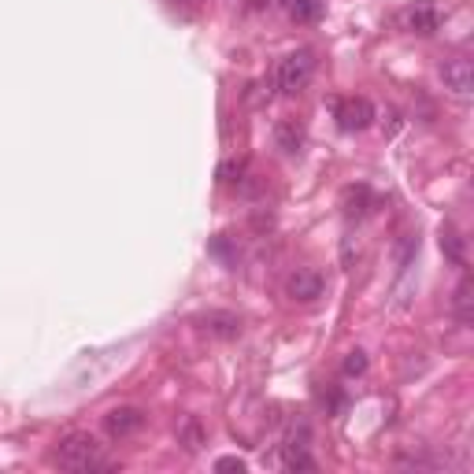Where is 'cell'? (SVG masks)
Wrapping results in <instances>:
<instances>
[{"label": "cell", "mask_w": 474, "mask_h": 474, "mask_svg": "<svg viewBox=\"0 0 474 474\" xmlns=\"http://www.w3.org/2000/svg\"><path fill=\"white\" fill-rule=\"evenodd\" d=\"M52 463L63 467V470H108L112 467L104 460L101 441L93 434H85V430H75V434L63 437L56 445V452H52Z\"/></svg>", "instance_id": "obj_1"}, {"label": "cell", "mask_w": 474, "mask_h": 474, "mask_svg": "<svg viewBox=\"0 0 474 474\" xmlns=\"http://www.w3.org/2000/svg\"><path fill=\"white\" fill-rule=\"evenodd\" d=\"M311 75H315V56L308 49H297L278 63V89L286 93V97H297L300 89H308Z\"/></svg>", "instance_id": "obj_2"}, {"label": "cell", "mask_w": 474, "mask_h": 474, "mask_svg": "<svg viewBox=\"0 0 474 474\" xmlns=\"http://www.w3.org/2000/svg\"><path fill=\"white\" fill-rule=\"evenodd\" d=\"M441 82L452 93L456 101H470L474 97V71H470V59L456 56V59H445L441 63Z\"/></svg>", "instance_id": "obj_3"}, {"label": "cell", "mask_w": 474, "mask_h": 474, "mask_svg": "<svg viewBox=\"0 0 474 474\" xmlns=\"http://www.w3.org/2000/svg\"><path fill=\"white\" fill-rule=\"evenodd\" d=\"M374 122V104L367 97H344L337 101V126L344 134H356V130H367Z\"/></svg>", "instance_id": "obj_4"}, {"label": "cell", "mask_w": 474, "mask_h": 474, "mask_svg": "<svg viewBox=\"0 0 474 474\" xmlns=\"http://www.w3.org/2000/svg\"><path fill=\"white\" fill-rule=\"evenodd\" d=\"M441 15L434 4H412V8H404L400 12V26L407 30V34H419V38H430V34H437L441 30Z\"/></svg>", "instance_id": "obj_5"}, {"label": "cell", "mask_w": 474, "mask_h": 474, "mask_svg": "<svg viewBox=\"0 0 474 474\" xmlns=\"http://www.w3.org/2000/svg\"><path fill=\"white\" fill-rule=\"evenodd\" d=\"M141 426H145V412H141V407H112V412L104 416V430L115 441L138 434Z\"/></svg>", "instance_id": "obj_6"}, {"label": "cell", "mask_w": 474, "mask_h": 474, "mask_svg": "<svg viewBox=\"0 0 474 474\" xmlns=\"http://www.w3.org/2000/svg\"><path fill=\"white\" fill-rule=\"evenodd\" d=\"M323 290H326V282H323V274H315V271H297V274H290V282H286V293H290L293 300H300V304L319 300Z\"/></svg>", "instance_id": "obj_7"}, {"label": "cell", "mask_w": 474, "mask_h": 474, "mask_svg": "<svg viewBox=\"0 0 474 474\" xmlns=\"http://www.w3.org/2000/svg\"><path fill=\"white\" fill-rule=\"evenodd\" d=\"M201 330L208 337H219V341H237L241 337V319L234 311H208V315H201Z\"/></svg>", "instance_id": "obj_8"}, {"label": "cell", "mask_w": 474, "mask_h": 474, "mask_svg": "<svg viewBox=\"0 0 474 474\" xmlns=\"http://www.w3.org/2000/svg\"><path fill=\"white\" fill-rule=\"evenodd\" d=\"M174 434H178V445H182L185 452H201V449H204V441H208V434H204V426H201V419H197V416L178 419Z\"/></svg>", "instance_id": "obj_9"}, {"label": "cell", "mask_w": 474, "mask_h": 474, "mask_svg": "<svg viewBox=\"0 0 474 474\" xmlns=\"http://www.w3.org/2000/svg\"><path fill=\"white\" fill-rule=\"evenodd\" d=\"M474 293V286H470V274H463L460 278V286H456V297H452V315H456V323L460 326H470V319H474V311H470V297Z\"/></svg>", "instance_id": "obj_10"}, {"label": "cell", "mask_w": 474, "mask_h": 474, "mask_svg": "<svg viewBox=\"0 0 474 474\" xmlns=\"http://www.w3.org/2000/svg\"><path fill=\"white\" fill-rule=\"evenodd\" d=\"M286 12L293 22H319L326 12V0H286Z\"/></svg>", "instance_id": "obj_11"}, {"label": "cell", "mask_w": 474, "mask_h": 474, "mask_svg": "<svg viewBox=\"0 0 474 474\" xmlns=\"http://www.w3.org/2000/svg\"><path fill=\"white\" fill-rule=\"evenodd\" d=\"M367 204H374V197H371L367 185H349V189H344V215H349V219L367 215L371 211Z\"/></svg>", "instance_id": "obj_12"}, {"label": "cell", "mask_w": 474, "mask_h": 474, "mask_svg": "<svg viewBox=\"0 0 474 474\" xmlns=\"http://www.w3.org/2000/svg\"><path fill=\"white\" fill-rule=\"evenodd\" d=\"M274 141H278V148L282 152H297L300 145H304V130H300V126L297 122H278V130H274Z\"/></svg>", "instance_id": "obj_13"}, {"label": "cell", "mask_w": 474, "mask_h": 474, "mask_svg": "<svg viewBox=\"0 0 474 474\" xmlns=\"http://www.w3.org/2000/svg\"><path fill=\"white\" fill-rule=\"evenodd\" d=\"M441 248H445V256H449L456 267H467V248H463V237H460L452 227L441 230Z\"/></svg>", "instance_id": "obj_14"}, {"label": "cell", "mask_w": 474, "mask_h": 474, "mask_svg": "<svg viewBox=\"0 0 474 474\" xmlns=\"http://www.w3.org/2000/svg\"><path fill=\"white\" fill-rule=\"evenodd\" d=\"M245 171H248V160H237V156H234V160H223V164H219V182H223V185H241L245 182Z\"/></svg>", "instance_id": "obj_15"}, {"label": "cell", "mask_w": 474, "mask_h": 474, "mask_svg": "<svg viewBox=\"0 0 474 474\" xmlns=\"http://www.w3.org/2000/svg\"><path fill=\"white\" fill-rule=\"evenodd\" d=\"M311 449V426L300 419L293 423V430L286 434V452H308Z\"/></svg>", "instance_id": "obj_16"}, {"label": "cell", "mask_w": 474, "mask_h": 474, "mask_svg": "<svg viewBox=\"0 0 474 474\" xmlns=\"http://www.w3.org/2000/svg\"><path fill=\"white\" fill-rule=\"evenodd\" d=\"M341 374L344 378H360V374H367V353H349L344 356V363H341Z\"/></svg>", "instance_id": "obj_17"}, {"label": "cell", "mask_w": 474, "mask_h": 474, "mask_svg": "<svg viewBox=\"0 0 474 474\" xmlns=\"http://www.w3.org/2000/svg\"><path fill=\"white\" fill-rule=\"evenodd\" d=\"M419 252V237H412V234H404L400 237V245H397V264H400V271L407 267V260H412Z\"/></svg>", "instance_id": "obj_18"}, {"label": "cell", "mask_w": 474, "mask_h": 474, "mask_svg": "<svg viewBox=\"0 0 474 474\" xmlns=\"http://www.w3.org/2000/svg\"><path fill=\"white\" fill-rule=\"evenodd\" d=\"M286 467L290 470H315V460L308 452H286Z\"/></svg>", "instance_id": "obj_19"}, {"label": "cell", "mask_w": 474, "mask_h": 474, "mask_svg": "<svg viewBox=\"0 0 474 474\" xmlns=\"http://www.w3.org/2000/svg\"><path fill=\"white\" fill-rule=\"evenodd\" d=\"M215 470H245V460L241 456H223V460H215Z\"/></svg>", "instance_id": "obj_20"}, {"label": "cell", "mask_w": 474, "mask_h": 474, "mask_svg": "<svg viewBox=\"0 0 474 474\" xmlns=\"http://www.w3.org/2000/svg\"><path fill=\"white\" fill-rule=\"evenodd\" d=\"M178 4H193V0H178Z\"/></svg>", "instance_id": "obj_21"}]
</instances>
